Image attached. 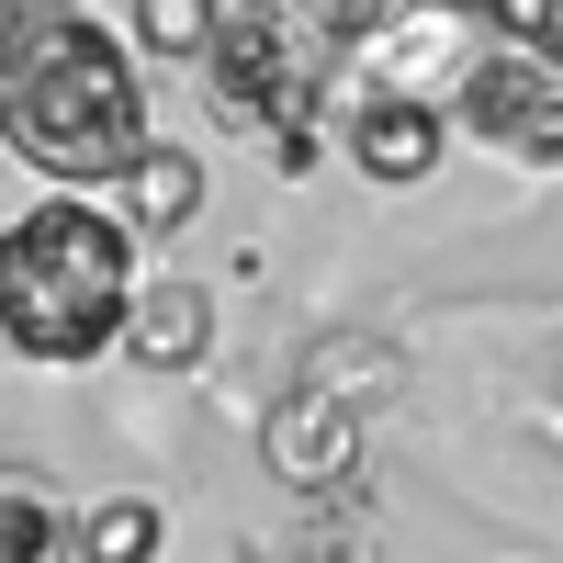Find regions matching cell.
<instances>
[{
	"instance_id": "1",
	"label": "cell",
	"mask_w": 563,
	"mask_h": 563,
	"mask_svg": "<svg viewBox=\"0 0 563 563\" xmlns=\"http://www.w3.org/2000/svg\"><path fill=\"white\" fill-rule=\"evenodd\" d=\"M147 135V68L90 0H23L0 23V158L45 192H113Z\"/></svg>"
},
{
	"instance_id": "2",
	"label": "cell",
	"mask_w": 563,
	"mask_h": 563,
	"mask_svg": "<svg viewBox=\"0 0 563 563\" xmlns=\"http://www.w3.org/2000/svg\"><path fill=\"white\" fill-rule=\"evenodd\" d=\"M135 238L102 192H45L0 225V350L34 372H90L113 361L124 305H135Z\"/></svg>"
},
{
	"instance_id": "3",
	"label": "cell",
	"mask_w": 563,
	"mask_h": 563,
	"mask_svg": "<svg viewBox=\"0 0 563 563\" xmlns=\"http://www.w3.org/2000/svg\"><path fill=\"white\" fill-rule=\"evenodd\" d=\"M192 68H203V102L238 135H260V158L282 180H305L327 158V57L282 23V0H225Z\"/></svg>"
},
{
	"instance_id": "4",
	"label": "cell",
	"mask_w": 563,
	"mask_h": 563,
	"mask_svg": "<svg viewBox=\"0 0 563 563\" xmlns=\"http://www.w3.org/2000/svg\"><path fill=\"white\" fill-rule=\"evenodd\" d=\"M451 135L496 147L507 169H563V68L552 57H519V45H462V79L440 102Z\"/></svg>"
},
{
	"instance_id": "5",
	"label": "cell",
	"mask_w": 563,
	"mask_h": 563,
	"mask_svg": "<svg viewBox=\"0 0 563 563\" xmlns=\"http://www.w3.org/2000/svg\"><path fill=\"white\" fill-rule=\"evenodd\" d=\"M339 135H350V169L372 180V192H417V180L451 158V124H440L429 90H361V102L339 113Z\"/></svg>"
},
{
	"instance_id": "6",
	"label": "cell",
	"mask_w": 563,
	"mask_h": 563,
	"mask_svg": "<svg viewBox=\"0 0 563 563\" xmlns=\"http://www.w3.org/2000/svg\"><path fill=\"white\" fill-rule=\"evenodd\" d=\"M260 462H271V485H294V496H316V485H350L361 474V417L339 406V395H282L271 406V429H260Z\"/></svg>"
},
{
	"instance_id": "7",
	"label": "cell",
	"mask_w": 563,
	"mask_h": 563,
	"mask_svg": "<svg viewBox=\"0 0 563 563\" xmlns=\"http://www.w3.org/2000/svg\"><path fill=\"white\" fill-rule=\"evenodd\" d=\"M102 203H113V225H124L135 249H147V238H180V225H203V147H192V135H147Z\"/></svg>"
},
{
	"instance_id": "8",
	"label": "cell",
	"mask_w": 563,
	"mask_h": 563,
	"mask_svg": "<svg viewBox=\"0 0 563 563\" xmlns=\"http://www.w3.org/2000/svg\"><path fill=\"white\" fill-rule=\"evenodd\" d=\"M135 372H203V350H214V294L203 282H135V305H124V339H113Z\"/></svg>"
},
{
	"instance_id": "9",
	"label": "cell",
	"mask_w": 563,
	"mask_h": 563,
	"mask_svg": "<svg viewBox=\"0 0 563 563\" xmlns=\"http://www.w3.org/2000/svg\"><path fill=\"white\" fill-rule=\"evenodd\" d=\"M0 563H68V496L34 462H0Z\"/></svg>"
},
{
	"instance_id": "10",
	"label": "cell",
	"mask_w": 563,
	"mask_h": 563,
	"mask_svg": "<svg viewBox=\"0 0 563 563\" xmlns=\"http://www.w3.org/2000/svg\"><path fill=\"white\" fill-rule=\"evenodd\" d=\"M158 552H169L158 496H90V507H68V563H158Z\"/></svg>"
},
{
	"instance_id": "11",
	"label": "cell",
	"mask_w": 563,
	"mask_h": 563,
	"mask_svg": "<svg viewBox=\"0 0 563 563\" xmlns=\"http://www.w3.org/2000/svg\"><path fill=\"white\" fill-rule=\"evenodd\" d=\"M214 12H225V0H124V45H135V68H147V57H203Z\"/></svg>"
},
{
	"instance_id": "12",
	"label": "cell",
	"mask_w": 563,
	"mask_h": 563,
	"mask_svg": "<svg viewBox=\"0 0 563 563\" xmlns=\"http://www.w3.org/2000/svg\"><path fill=\"white\" fill-rule=\"evenodd\" d=\"M395 12H406V0H282V23H294L316 57H327V45H384Z\"/></svg>"
},
{
	"instance_id": "13",
	"label": "cell",
	"mask_w": 563,
	"mask_h": 563,
	"mask_svg": "<svg viewBox=\"0 0 563 563\" xmlns=\"http://www.w3.org/2000/svg\"><path fill=\"white\" fill-rule=\"evenodd\" d=\"M451 12L496 45H519V57H552V34H563V0H451Z\"/></svg>"
},
{
	"instance_id": "14",
	"label": "cell",
	"mask_w": 563,
	"mask_h": 563,
	"mask_svg": "<svg viewBox=\"0 0 563 563\" xmlns=\"http://www.w3.org/2000/svg\"><path fill=\"white\" fill-rule=\"evenodd\" d=\"M12 12H23V0H0V23H12Z\"/></svg>"
}]
</instances>
